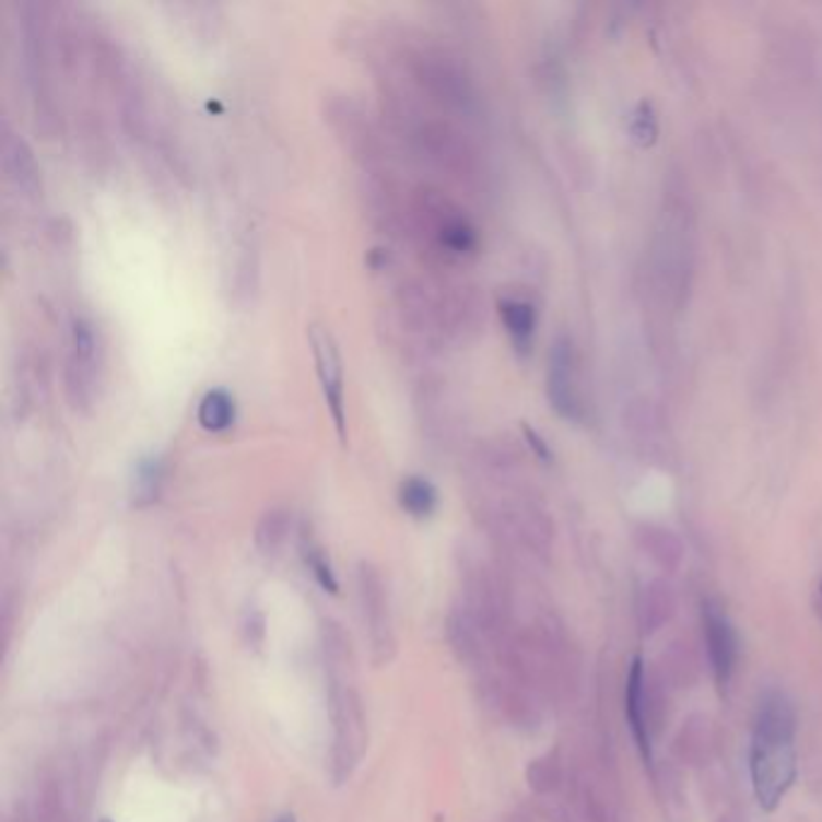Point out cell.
Returning a JSON list of instances; mask_svg holds the SVG:
<instances>
[{"instance_id":"obj_15","label":"cell","mask_w":822,"mask_h":822,"mask_svg":"<svg viewBox=\"0 0 822 822\" xmlns=\"http://www.w3.org/2000/svg\"><path fill=\"white\" fill-rule=\"evenodd\" d=\"M290 528V516L285 509H270L261 516V521L256 526V545L263 555L278 553V548L283 545Z\"/></svg>"},{"instance_id":"obj_17","label":"cell","mask_w":822,"mask_h":822,"mask_svg":"<svg viewBox=\"0 0 822 822\" xmlns=\"http://www.w3.org/2000/svg\"><path fill=\"white\" fill-rule=\"evenodd\" d=\"M304 557H307V565L314 572L316 582H319L326 591H333L336 594L338 591V582L333 577L331 565H328L324 550L319 545L309 543V545H304Z\"/></svg>"},{"instance_id":"obj_16","label":"cell","mask_w":822,"mask_h":822,"mask_svg":"<svg viewBox=\"0 0 822 822\" xmlns=\"http://www.w3.org/2000/svg\"><path fill=\"white\" fill-rule=\"evenodd\" d=\"M164 478V463L157 456L143 459L136 468V483H133V497L138 504H150L157 497L160 485Z\"/></svg>"},{"instance_id":"obj_2","label":"cell","mask_w":822,"mask_h":822,"mask_svg":"<svg viewBox=\"0 0 822 822\" xmlns=\"http://www.w3.org/2000/svg\"><path fill=\"white\" fill-rule=\"evenodd\" d=\"M798 762L794 743H762L750 745V779L762 810H774L789 794L796 782Z\"/></svg>"},{"instance_id":"obj_13","label":"cell","mask_w":822,"mask_h":822,"mask_svg":"<svg viewBox=\"0 0 822 822\" xmlns=\"http://www.w3.org/2000/svg\"><path fill=\"white\" fill-rule=\"evenodd\" d=\"M198 422L208 432H222L227 430L234 422V401L227 391L213 389L203 396L201 406H198Z\"/></svg>"},{"instance_id":"obj_14","label":"cell","mask_w":822,"mask_h":822,"mask_svg":"<svg viewBox=\"0 0 822 822\" xmlns=\"http://www.w3.org/2000/svg\"><path fill=\"white\" fill-rule=\"evenodd\" d=\"M500 314L516 343L526 345L528 338L533 336V326H536V312L531 304L524 300H502Z\"/></svg>"},{"instance_id":"obj_9","label":"cell","mask_w":822,"mask_h":822,"mask_svg":"<svg viewBox=\"0 0 822 822\" xmlns=\"http://www.w3.org/2000/svg\"><path fill=\"white\" fill-rule=\"evenodd\" d=\"M644 702H647V697H644V664L637 656V659L630 664L625 683V716L644 762H651V731L647 719V704Z\"/></svg>"},{"instance_id":"obj_5","label":"cell","mask_w":822,"mask_h":822,"mask_svg":"<svg viewBox=\"0 0 822 822\" xmlns=\"http://www.w3.org/2000/svg\"><path fill=\"white\" fill-rule=\"evenodd\" d=\"M357 582H360L364 625H367V632H369L374 659H377V664H384L391 659L394 647H396L391 615H389V601H386V594H384V582L379 577V572L372 565L360 567Z\"/></svg>"},{"instance_id":"obj_6","label":"cell","mask_w":822,"mask_h":822,"mask_svg":"<svg viewBox=\"0 0 822 822\" xmlns=\"http://www.w3.org/2000/svg\"><path fill=\"white\" fill-rule=\"evenodd\" d=\"M702 625L716 683L724 688L728 680H731L738 664V634L724 610L714 603H704Z\"/></svg>"},{"instance_id":"obj_1","label":"cell","mask_w":822,"mask_h":822,"mask_svg":"<svg viewBox=\"0 0 822 822\" xmlns=\"http://www.w3.org/2000/svg\"><path fill=\"white\" fill-rule=\"evenodd\" d=\"M415 234H427L442 254L461 256L475 249V227L451 198L434 189H418L408 203Z\"/></svg>"},{"instance_id":"obj_18","label":"cell","mask_w":822,"mask_h":822,"mask_svg":"<svg viewBox=\"0 0 822 822\" xmlns=\"http://www.w3.org/2000/svg\"><path fill=\"white\" fill-rule=\"evenodd\" d=\"M278 822H295V818H292V815H285V818H280Z\"/></svg>"},{"instance_id":"obj_7","label":"cell","mask_w":822,"mask_h":822,"mask_svg":"<svg viewBox=\"0 0 822 822\" xmlns=\"http://www.w3.org/2000/svg\"><path fill=\"white\" fill-rule=\"evenodd\" d=\"M0 157H3L5 176L17 186L20 191H25L27 196L42 191V176H39L37 160H34L25 140H22L8 124H3V128H0Z\"/></svg>"},{"instance_id":"obj_4","label":"cell","mask_w":822,"mask_h":822,"mask_svg":"<svg viewBox=\"0 0 822 822\" xmlns=\"http://www.w3.org/2000/svg\"><path fill=\"white\" fill-rule=\"evenodd\" d=\"M309 343L312 355L316 362V374H319L326 403L331 408V415L336 420V427L340 432V439H345V386H343V360L336 345L333 333L328 328L312 324L309 326Z\"/></svg>"},{"instance_id":"obj_12","label":"cell","mask_w":822,"mask_h":822,"mask_svg":"<svg viewBox=\"0 0 822 822\" xmlns=\"http://www.w3.org/2000/svg\"><path fill=\"white\" fill-rule=\"evenodd\" d=\"M398 500H401L403 509L418 516V519H425V516L437 509V490H434L430 480L420 475H410L403 480Z\"/></svg>"},{"instance_id":"obj_3","label":"cell","mask_w":822,"mask_h":822,"mask_svg":"<svg viewBox=\"0 0 822 822\" xmlns=\"http://www.w3.org/2000/svg\"><path fill=\"white\" fill-rule=\"evenodd\" d=\"M68 396L75 408H87L95 401L99 384V340L95 326L87 319H78L70 326V352H68Z\"/></svg>"},{"instance_id":"obj_11","label":"cell","mask_w":822,"mask_h":822,"mask_svg":"<svg viewBox=\"0 0 822 822\" xmlns=\"http://www.w3.org/2000/svg\"><path fill=\"white\" fill-rule=\"evenodd\" d=\"M569 345L567 343H555L553 348V357H550V379H548V394L553 398L555 408L562 415L572 418L574 410H577V398H574V386H572V362H569Z\"/></svg>"},{"instance_id":"obj_8","label":"cell","mask_w":822,"mask_h":822,"mask_svg":"<svg viewBox=\"0 0 822 822\" xmlns=\"http://www.w3.org/2000/svg\"><path fill=\"white\" fill-rule=\"evenodd\" d=\"M796 738V712L794 704L782 692H767L760 700L753 741L762 743H794Z\"/></svg>"},{"instance_id":"obj_10","label":"cell","mask_w":822,"mask_h":822,"mask_svg":"<svg viewBox=\"0 0 822 822\" xmlns=\"http://www.w3.org/2000/svg\"><path fill=\"white\" fill-rule=\"evenodd\" d=\"M331 121L336 124L338 133L348 140V145L352 152L357 155L369 157L377 152V133L355 102L352 99H340L331 107Z\"/></svg>"}]
</instances>
